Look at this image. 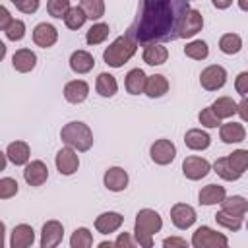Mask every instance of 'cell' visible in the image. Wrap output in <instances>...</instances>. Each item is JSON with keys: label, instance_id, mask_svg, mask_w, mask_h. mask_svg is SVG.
I'll return each instance as SVG.
<instances>
[{"label": "cell", "instance_id": "obj_25", "mask_svg": "<svg viewBox=\"0 0 248 248\" xmlns=\"http://www.w3.org/2000/svg\"><path fill=\"white\" fill-rule=\"evenodd\" d=\"M95 66V58L87 50H74L70 56V68L76 74H89Z\"/></svg>", "mask_w": 248, "mask_h": 248}, {"label": "cell", "instance_id": "obj_48", "mask_svg": "<svg viewBox=\"0 0 248 248\" xmlns=\"http://www.w3.org/2000/svg\"><path fill=\"white\" fill-rule=\"evenodd\" d=\"M163 246H167V248H169V246H170V248H172V246L186 248V246H188V242H186L184 238H180V236H169V238H165V240H163Z\"/></svg>", "mask_w": 248, "mask_h": 248}, {"label": "cell", "instance_id": "obj_46", "mask_svg": "<svg viewBox=\"0 0 248 248\" xmlns=\"http://www.w3.org/2000/svg\"><path fill=\"white\" fill-rule=\"evenodd\" d=\"M136 242L132 240V234L130 232H120L118 234V238L114 240V246H118V248H132Z\"/></svg>", "mask_w": 248, "mask_h": 248}, {"label": "cell", "instance_id": "obj_4", "mask_svg": "<svg viewBox=\"0 0 248 248\" xmlns=\"http://www.w3.org/2000/svg\"><path fill=\"white\" fill-rule=\"evenodd\" d=\"M60 140L64 145H70L76 151H89L93 145V132L85 122L72 120L60 130Z\"/></svg>", "mask_w": 248, "mask_h": 248}, {"label": "cell", "instance_id": "obj_24", "mask_svg": "<svg viewBox=\"0 0 248 248\" xmlns=\"http://www.w3.org/2000/svg\"><path fill=\"white\" fill-rule=\"evenodd\" d=\"M141 58H143V62L149 64V66H161V64H165L167 58H169V48L163 46L161 43H149V45H145Z\"/></svg>", "mask_w": 248, "mask_h": 248}, {"label": "cell", "instance_id": "obj_26", "mask_svg": "<svg viewBox=\"0 0 248 248\" xmlns=\"http://www.w3.org/2000/svg\"><path fill=\"white\" fill-rule=\"evenodd\" d=\"M227 198V192H225V186H219V184H207L200 190L198 194V202L202 205H217L221 203L223 200Z\"/></svg>", "mask_w": 248, "mask_h": 248}, {"label": "cell", "instance_id": "obj_12", "mask_svg": "<svg viewBox=\"0 0 248 248\" xmlns=\"http://www.w3.org/2000/svg\"><path fill=\"white\" fill-rule=\"evenodd\" d=\"M64 238V225L56 219H50L41 229V248H54Z\"/></svg>", "mask_w": 248, "mask_h": 248}, {"label": "cell", "instance_id": "obj_14", "mask_svg": "<svg viewBox=\"0 0 248 248\" xmlns=\"http://www.w3.org/2000/svg\"><path fill=\"white\" fill-rule=\"evenodd\" d=\"M58 41V31L52 23H37L35 29H33V43L41 48H50L54 46V43Z\"/></svg>", "mask_w": 248, "mask_h": 248}, {"label": "cell", "instance_id": "obj_54", "mask_svg": "<svg viewBox=\"0 0 248 248\" xmlns=\"http://www.w3.org/2000/svg\"><path fill=\"white\" fill-rule=\"evenodd\" d=\"M188 2H192V0H188Z\"/></svg>", "mask_w": 248, "mask_h": 248}, {"label": "cell", "instance_id": "obj_13", "mask_svg": "<svg viewBox=\"0 0 248 248\" xmlns=\"http://www.w3.org/2000/svg\"><path fill=\"white\" fill-rule=\"evenodd\" d=\"M23 180L29 184V186H43L46 180H48V169L43 161L35 159V161H29L23 169Z\"/></svg>", "mask_w": 248, "mask_h": 248}, {"label": "cell", "instance_id": "obj_22", "mask_svg": "<svg viewBox=\"0 0 248 248\" xmlns=\"http://www.w3.org/2000/svg\"><path fill=\"white\" fill-rule=\"evenodd\" d=\"M145 83H147V76L141 68H132L124 78V87L130 95L145 93Z\"/></svg>", "mask_w": 248, "mask_h": 248}, {"label": "cell", "instance_id": "obj_40", "mask_svg": "<svg viewBox=\"0 0 248 248\" xmlns=\"http://www.w3.org/2000/svg\"><path fill=\"white\" fill-rule=\"evenodd\" d=\"M231 165L240 172L244 174V170L248 169V149H234L231 155H227Z\"/></svg>", "mask_w": 248, "mask_h": 248}, {"label": "cell", "instance_id": "obj_15", "mask_svg": "<svg viewBox=\"0 0 248 248\" xmlns=\"http://www.w3.org/2000/svg\"><path fill=\"white\" fill-rule=\"evenodd\" d=\"M35 242V231L27 223H19L10 232V246L12 248H29Z\"/></svg>", "mask_w": 248, "mask_h": 248}, {"label": "cell", "instance_id": "obj_21", "mask_svg": "<svg viewBox=\"0 0 248 248\" xmlns=\"http://www.w3.org/2000/svg\"><path fill=\"white\" fill-rule=\"evenodd\" d=\"M184 143L192 151H203L211 145V136L202 128H192L184 134Z\"/></svg>", "mask_w": 248, "mask_h": 248}, {"label": "cell", "instance_id": "obj_34", "mask_svg": "<svg viewBox=\"0 0 248 248\" xmlns=\"http://www.w3.org/2000/svg\"><path fill=\"white\" fill-rule=\"evenodd\" d=\"M108 23H103V21H99V23H93L89 29H87V33H85V41H87V45H101V43H105L107 41V37H108Z\"/></svg>", "mask_w": 248, "mask_h": 248}, {"label": "cell", "instance_id": "obj_38", "mask_svg": "<svg viewBox=\"0 0 248 248\" xmlns=\"http://www.w3.org/2000/svg\"><path fill=\"white\" fill-rule=\"evenodd\" d=\"M87 19H101L105 16V0H79Z\"/></svg>", "mask_w": 248, "mask_h": 248}, {"label": "cell", "instance_id": "obj_10", "mask_svg": "<svg viewBox=\"0 0 248 248\" xmlns=\"http://www.w3.org/2000/svg\"><path fill=\"white\" fill-rule=\"evenodd\" d=\"M209 170H211L209 161L200 155H190L182 161V174L188 180H202L209 174Z\"/></svg>", "mask_w": 248, "mask_h": 248}, {"label": "cell", "instance_id": "obj_33", "mask_svg": "<svg viewBox=\"0 0 248 248\" xmlns=\"http://www.w3.org/2000/svg\"><path fill=\"white\" fill-rule=\"evenodd\" d=\"M242 219H244V217L234 215V213L225 211V209H221V211H217V213H215V221H217V225H221L223 229L232 231V232L240 231V227H242Z\"/></svg>", "mask_w": 248, "mask_h": 248}, {"label": "cell", "instance_id": "obj_30", "mask_svg": "<svg viewBox=\"0 0 248 248\" xmlns=\"http://www.w3.org/2000/svg\"><path fill=\"white\" fill-rule=\"evenodd\" d=\"M219 50L223 54H229V56L238 54L242 50V39H240V35H236V33H225V35H221V39H219Z\"/></svg>", "mask_w": 248, "mask_h": 248}, {"label": "cell", "instance_id": "obj_32", "mask_svg": "<svg viewBox=\"0 0 248 248\" xmlns=\"http://www.w3.org/2000/svg\"><path fill=\"white\" fill-rule=\"evenodd\" d=\"M213 170L223 178V180H229V182H232V180H238L242 174L231 165V161H229V157H219L215 163H213Z\"/></svg>", "mask_w": 248, "mask_h": 248}, {"label": "cell", "instance_id": "obj_29", "mask_svg": "<svg viewBox=\"0 0 248 248\" xmlns=\"http://www.w3.org/2000/svg\"><path fill=\"white\" fill-rule=\"evenodd\" d=\"M211 108L223 120V118H231V116H234L238 112V103L232 101V97H219V99L213 101Z\"/></svg>", "mask_w": 248, "mask_h": 248}, {"label": "cell", "instance_id": "obj_5", "mask_svg": "<svg viewBox=\"0 0 248 248\" xmlns=\"http://www.w3.org/2000/svg\"><path fill=\"white\" fill-rule=\"evenodd\" d=\"M190 242L194 248H227L229 246V238L223 232H217L207 225L198 227Z\"/></svg>", "mask_w": 248, "mask_h": 248}, {"label": "cell", "instance_id": "obj_20", "mask_svg": "<svg viewBox=\"0 0 248 248\" xmlns=\"http://www.w3.org/2000/svg\"><path fill=\"white\" fill-rule=\"evenodd\" d=\"M12 66H14L16 72L27 74L37 66V54L31 48H19L12 56Z\"/></svg>", "mask_w": 248, "mask_h": 248}, {"label": "cell", "instance_id": "obj_1", "mask_svg": "<svg viewBox=\"0 0 248 248\" xmlns=\"http://www.w3.org/2000/svg\"><path fill=\"white\" fill-rule=\"evenodd\" d=\"M188 0H140V12L128 33L138 45L178 39V25L188 12Z\"/></svg>", "mask_w": 248, "mask_h": 248}, {"label": "cell", "instance_id": "obj_11", "mask_svg": "<svg viewBox=\"0 0 248 248\" xmlns=\"http://www.w3.org/2000/svg\"><path fill=\"white\" fill-rule=\"evenodd\" d=\"M196 209L192 207V205H188V203H182V202H178V203H174L172 207H170V221H172V225L176 227V229H180V231H186V229H190L194 223H196Z\"/></svg>", "mask_w": 248, "mask_h": 248}, {"label": "cell", "instance_id": "obj_6", "mask_svg": "<svg viewBox=\"0 0 248 248\" xmlns=\"http://www.w3.org/2000/svg\"><path fill=\"white\" fill-rule=\"evenodd\" d=\"M200 83L205 91H217L227 83V70L219 64H211V66L202 70Z\"/></svg>", "mask_w": 248, "mask_h": 248}, {"label": "cell", "instance_id": "obj_19", "mask_svg": "<svg viewBox=\"0 0 248 248\" xmlns=\"http://www.w3.org/2000/svg\"><path fill=\"white\" fill-rule=\"evenodd\" d=\"M29 157H31V149H29V143H27V141L16 140V141H12V143L6 147V159H8L10 163H14L16 167L27 165V163H29Z\"/></svg>", "mask_w": 248, "mask_h": 248}, {"label": "cell", "instance_id": "obj_8", "mask_svg": "<svg viewBox=\"0 0 248 248\" xmlns=\"http://www.w3.org/2000/svg\"><path fill=\"white\" fill-rule=\"evenodd\" d=\"M203 27V16L200 10H194L190 8L184 16H182V21L178 25V39H192L196 37Z\"/></svg>", "mask_w": 248, "mask_h": 248}, {"label": "cell", "instance_id": "obj_31", "mask_svg": "<svg viewBox=\"0 0 248 248\" xmlns=\"http://www.w3.org/2000/svg\"><path fill=\"white\" fill-rule=\"evenodd\" d=\"M221 209L244 217V215L248 213V200H246L244 196H227V198L221 202Z\"/></svg>", "mask_w": 248, "mask_h": 248}, {"label": "cell", "instance_id": "obj_43", "mask_svg": "<svg viewBox=\"0 0 248 248\" xmlns=\"http://www.w3.org/2000/svg\"><path fill=\"white\" fill-rule=\"evenodd\" d=\"M4 35H6V39L8 41H21L23 37H25V23L21 21V19H14L10 25H8V29L4 31Z\"/></svg>", "mask_w": 248, "mask_h": 248}, {"label": "cell", "instance_id": "obj_16", "mask_svg": "<svg viewBox=\"0 0 248 248\" xmlns=\"http://www.w3.org/2000/svg\"><path fill=\"white\" fill-rule=\"evenodd\" d=\"M128 180H130L128 178V172L122 167H110V169L105 170V176H103V184L110 192H122V190H126Z\"/></svg>", "mask_w": 248, "mask_h": 248}, {"label": "cell", "instance_id": "obj_27", "mask_svg": "<svg viewBox=\"0 0 248 248\" xmlns=\"http://www.w3.org/2000/svg\"><path fill=\"white\" fill-rule=\"evenodd\" d=\"M95 91L101 95V97H114L116 91H118V81L112 74L108 72H101L97 76V81H95Z\"/></svg>", "mask_w": 248, "mask_h": 248}, {"label": "cell", "instance_id": "obj_39", "mask_svg": "<svg viewBox=\"0 0 248 248\" xmlns=\"http://www.w3.org/2000/svg\"><path fill=\"white\" fill-rule=\"evenodd\" d=\"M70 8V0H46V12L56 19H64Z\"/></svg>", "mask_w": 248, "mask_h": 248}, {"label": "cell", "instance_id": "obj_42", "mask_svg": "<svg viewBox=\"0 0 248 248\" xmlns=\"http://www.w3.org/2000/svg\"><path fill=\"white\" fill-rule=\"evenodd\" d=\"M198 120H200V124H202L203 128H217V126H221V118L213 112L211 107L202 108L200 114H198Z\"/></svg>", "mask_w": 248, "mask_h": 248}, {"label": "cell", "instance_id": "obj_49", "mask_svg": "<svg viewBox=\"0 0 248 248\" xmlns=\"http://www.w3.org/2000/svg\"><path fill=\"white\" fill-rule=\"evenodd\" d=\"M238 116L248 122V97H242V101L238 103Z\"/></svg>", "mask_w": 248, "mask_h": 248}, {"label": "cell", "instance_id": "obj_45", "mask_svg": "<svg viewBox=\"0 0 248 248\" xmlns=\"http://www.w3.org/2000/svg\"><path fill=\"white\" fill-rule=\"evenodd\" d=\"M39 4H41V0H21L19 4H16V8L23 14H35L39 10Z\"/></svg>", "mask_w": 248, "mask_h": 248}, {"label": "cell", "instance_id": "obj_36", "mask_svg": "<svg viewBox=\"0 0 248 248\" xmlns=\"http://www.w3.org/2000/svg\"><path fill=\"white\" fill-rule=\"evenodd\" d=\"M85 19H87V14L83 12V8H81V6H72V8L68 10L66 17H64V23H66L68 29L78 31L79 27H83Z\"/></svg>", "mask_w": 248, "mask_h": 248}, {"label": "cell", "instance_id": "obj_3", "mask_svg": "<svg viewBox=\"0 0 248 248\" xmlns=\"http://www.w3.org/2000/svg\"><path fill=\"white\" fill-rule=\"evenodd\" d=\"M138 50V43L130 33H124L120 37H116L103 52V60L105 64H108L110 68H122Z\"/></svg>", "mask_w": 248, "mask_h": 248}, {"label": "cell", "instance_id": "obj_2", "mask_svg": "<svg viewBox=\"0 0 248 248\" xmlns=\"http://www.w3.org/2000/svg\"><path fill=\"white\" fill-rule=\"evenodd\" d=\"M163 229V219L155 209H140L136 213V223H134V236L136 242L141 248H151L153 246V234H157Z\"/></svg>", "mask_w": 248, "mask_h": 248}, {"label": "cell", "instance_id": "obj_51", "mask_svg": "<svg viewBox=\"0 0 248 248\" xmlns=\"http://www.w3.org/2000/svg\"><path fill=\"white\" fill-rule=\"evenodd\" d=\"M236 2H238V8L242 12H248V0H236Z\"/></svg>", "mask_w": 248, "mask_h": 248}, {"label": "cell", "instance_id": "obj_23", "mask_svg": "<svg viewBox=\"0 0 248 248\" xmlns=\"http://www.w3.org/2000/svg\"><path fill=\"white\" fill-rule=\"evenodd\" d=\"M219 138L223 143H240L246 140V130L240 122H225L219 128Z\"/></svg>", "mask_w": 248, "mask_h": 248}, {"label": "cell", "instance_id": "obj_18", "mask_svg": "<svg viewBox=\"0 0 248 248\" xmlns=\"http://www.w3.org/2000/svg\"><path fill=\"white\" fill-rule=\"evenodd\" d=\"M89 97V85L83 79H72L64 85V99L72 105H79Z\"/></svg>", "mask_w": 248, "mask_h": 248}, {"label": "cell", "instance_id": "obj_7", "mask_svg": "<svg viewBox=\"0 0 248 248\" xmlns=\"http://www.w3.org/2000/svg\"><path fill=\"white\" fill-rule=\"evenodd\" d=\"M54 165H56V170L64 176H72L74 172H78L79 169V157H78V151L70 145L58 149L56 157H54Z\"/></svg>", "mask_w": 248, "mask_h": 248}, {"label": "cell", "instance_id": "obj_28", "mask_svg": "<svg viewBox=\"0 0 248 248\" xmlns=\"http://www.w3.org/2000/svg\"><path fill=\"white\" fill-rule=\"evenodd\" d=\"M169 91V79L161 74H153L147 76V83H145V95L149 99H159Z\"/></svg>", "mask_w": 248, "mask_h": 248}, {"label": "cell", "instance_id": "obj_47", "mask_svg": "<svg viewBox=\"0 0 248 248\" xmlns=\"http://www.w3.org/2000/svg\"><path fill=\"white\" fill-rule=\"evenodd\" d=\"M14 21V17L10 16V12H8V8L6 6H0V29L2 31H6L8 29V25Z\"/></svg>", "mask_w": 248, "mask_h": 248}, {"label": "cell", "instance_id": "obj_9", "mask_svg": "<svg viewBox=\"0 0 248 248\" xmlns=\"http://www.w3.org/2000/svg\"><path fill=\"white\" fill-rule=\"evenodd\" d=\"M149 157L155 165H169L176 157V145L170 140H165V138L155 140L149 147Z\"/></svg>", "mask_w": 248, "mask_h": 248}, {"label": "cell", "instance_id": "obj_35", "mask_svg": "<svg viewBox=\"0 0 248 248\" xmlns=\"http://www.w3.org/2000/svg\"><path fill=\"white\" fill-rule=\"evenodd\" d=\"M184 54H186L188 58H192V60H205L207 54H209V46H207L205 41L194 39V41H190V43L184 46Z\"/></svg>", "mask_w": 248, "mask_h": 248}, {"label": "cell", "instance_id": "obj_50", "mask_svg": "<svg viewBox=\"0 0 248 248\" xmlns=\"http://www.w3.org/2000/svg\"><path fill=\"white\" fill-rule=\"evenodd\" d=\"M213 2V6L217 8V10H227L231 4H232V0H211Z\"/></svg>", "mask_w": 248, "mask_h": 248}, {"label": "cell", "instance_id": "obj_41", "mask_svg": "<svg viewBox=\"0 0 248 248\" xmlns=\"http://www.w3.org/2000/svg\"><path fill=\"white\" fill-rule=\"evenodd\" d=\"M19 186H17V180L12 178V176H4L0 178V200H10L17 194Z\"/></svg>", "mask_w": 248, "mask_h": 248}, {"label": "cell", "instance_id": "obj_53", "mask_svg": "<svg viewBox=\"0 0 248 248\" xmlns=\"http://www.w3.org/2000/svg\"><path fill=\"white\" fill-rule=\"evenodd\" d=\"M10 2H12V4H19L21 0H10Z\"/></svg>", "mask_w": 248, "mask_h": 248}, {"label": "cell", "instance_id": "obj_52", "mask_svg": "<svg viewBox=\"0 0 248 248\" xmlns=\"http://www.w3.org/2000/svg\"><path fill=\"white\" fill-rule=\"evenodd\" d=\"M99 246H101V248H107V246H108V248H110V246H114V242H110V240H108V242H107V240H105V242H101V244H99Z\"/></svg>", "mask_w": 248, "mask_h": 248}, {"label": "cell", "instance_id": "obj_44", "mask_svg": "<svg viewBox=\"0 0 248 248\" xmlns=\"http://www.w3.org/2000/svg\"><path fill=\"white\" fill-rule=\"evenodd\" d=\"M234 91L240 95V97H248V70L246 72H240L234 79Z\"/></svg>", "mask_w": 248, "mask_h": 248}, {"label": "cell", "instance_id": "obj_17", "mask_svg": "<svg viewBox=\"0 0 248 248\" xmlns=\"http://www.w3.org/2000/svg\"><path fill=\"white\" fill-rule=\"evenodd\" d=\"M124 223V217L118 211H105L95 219V229L101 234H110L116 232Z\"/></svg>", "mask_w": 248, "mask_h": 248}, {"label": "cell", "instance_id": "obj_37", "mask_svg": "<svg viewBox=\"0 0 248 248\" xmlns=\"http://www.w3.org/2000/svg\"><path fill=\"white\" fill-rule=\"evenodd\" d=\"M70 246L72 248H89L93 246V234L87 227H78L72 236H70Z\"/></svg>", "mask_w": 248, "mask_h": 248}]
</instances>
